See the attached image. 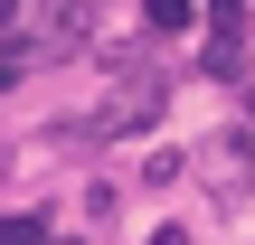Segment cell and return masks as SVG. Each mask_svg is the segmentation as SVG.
<instances>
[{
    "mask_svg": "<svg viewBox=\"0 0 255 245\" xmlns=\"http://www.w3.org/2000/svg\"><path fill=\"white\" fill-rule=\"evenodd\" d=\"M57 245H85V236H57Z\"/></svg>",
    "mask_w": 255,
    "mask_h": 245,
    "instance_id": "6",
    "label": "cell"
},
{
    "mask_svg": "<svg viewBox=\"0 0 255 245\" xmlns=\"http://www.w3.org/2000/svg\"><path fill=\"white\" fill-rule=\"evenodd\" d=\"M151 245H189V227H161V236H151Z\"/></svg>",
    "mask_w": 255,
    "mask_h": 245,
    "instance_id": "5",
    "label": "cell"
},
{
    "mask_svg": "<svg viewBox=\"0 0 255 245\" xmlns=\"http://www.w3.org/2000/svg\"><path fill=\"white\" fill-rule=\"evenodd\" d=\"M199 189H208L218 208H237L255 189V142L246 132H208V142H199Z\"/></svg>",
    "mask_w": 255,
    "mask_h": 245,
    "instance_id": "2",
    "label": "cell"
},
{
    "mask_svg": "<svg viewBox=\"0 0 255 245\" xmlns=\"http://www.w3.org/2000/svg\"><path fill=\"white\" fill-rule=\"evenodd\" d=\"M142 19H151V28H161V38H180V28H189V19H199V0H142Z\"/></svg>",
    "mask_w": 255,
    "mask_h": 245,
    "instance_id": "3",
    "label": "cell"
},
{
    "mask_svg": "<svg viewBox=\"0 0 255 245\" xmlns=\"http://www.w3.org/2000/svg\"><path fill=\"white\" fill-rule=\"evenodd\" d=\"M161 113H170V76H161V66H142V57H123V66H114V85H104L95 132H114V142H123V132H151Z\"/></svg>",
    "mask_w": 255,
    "mask_h": 245,
    "instance_id": "1",
    "label": "cell"
},
{
    "mask_svg": "<svg viewBox=\"0 0 255 245\" xmlns=\"http://www.w3.org/2000/svg\"><path fill=\"white\" fill-rule=\"evenodd\" d=\"M0 245H38V217H28V208H19V217H9V227H0Z\"/></svg>",
    "mask_w": 255,
    "mask_h": 245,
    "instance_id": "4",
    "label": "cell"
}]
</instances>
